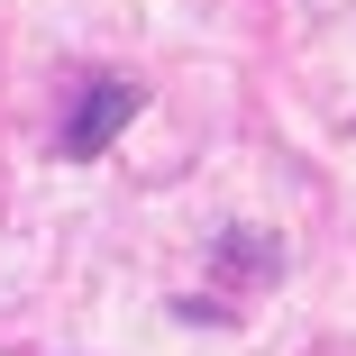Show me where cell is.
<instances>
[{
    "label": "cell",
    "instance_id": "1",
    "mask_svg": "<svg viewBox=\"0 0 356 356\" xmlns=\"http://www.w3.org/2000/svg\"><path fill=\"white\" fill-rule=\"evenodd\" d=\"M128 119H137V92H128V83H92V92L74 101V119H64V156H101Z\"/></svg>",
    "mask_w": 356,
    "mask_h": 356
}]
</instances>
